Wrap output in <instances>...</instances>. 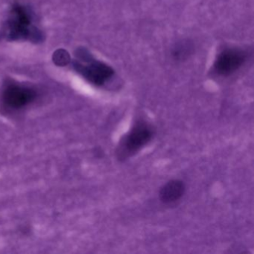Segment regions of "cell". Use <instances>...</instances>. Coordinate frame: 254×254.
Here are the masks:
<instances>
[{
	"instance_id": "6",
	"label": "cell",
	"mask_w": 254,
	"mask_h": 254,
	"mask_svg": "<svg viewBox=\"0 0 254 254\" xmlns=\"http://www.w3.org/2000/svg\"><path fill=\"white\" fill-rule=\"evenodd\" d=\"M53 62L59 66H65L70 62L69 53L64 49H59L55 52L53 56Z\"/></svg>"
},
{
	"instance_id": "4",
	"label": "cell",
	"mask_w": 254,
	"mask_h": 254,
	"mask_svg": "<svg viewBox=\"0 0 254 254\" xmlns=\"http://www.w3.org/2000/svg\"><path fill=\"white\" fill-rule=\"evenodd\" d=\"M246 58V53L242 50L236 49L224 50L215 61V71L220 75H230L243 65Z\"/></svg>"
},
{
	"instance_id": "3",
	"label": "cell",
	"mask_w": 254,
	"mask_h": 254,
	"mask_svg": "<svg viewBox=\"0 0 254 254\" xmlns=\"http://www.w3.org/2000/svg\"><path fill=\"white\" fill-rule=\"evenodd\" d=\"M36 92L29 87L9 85L2 93V101L7 108L20 110L32 103L36 98Z\"/></svg>"
},
{
	"instance_id": "1",
	"label": "cell",
	"mask_w": 254,
	"mask_h": 254,
	"mask_svg": "<svg viewBox=\"0 0 254 254\" xmlns=\"http://www.w3.org/2000/svg\"><path fill=\"white\" fill-rule=\"evenodd\" d=\"M154 130L151 126L144 121L135 123L130 131L123 136L117 149L119 160L130 158L142 149L152 139Z\"/></svg>"
},
{
	"instance_id": "5",
	"label": "cell",
	"mask_w": 254,
	"mask_h": 254,
	"mask_svg": "<svg viewBox=\"0 0 254 254\" xmlns=\"http://www.w3.org/2000/svg\"><path fill=\"white\" fill-rule=\"evenodd\" d=\"M186 186L180 180H172L166 183L160 191V198L164 203H171L181 199L185 193Z\"/></svg>"
},
{
	"instance_id": "2",
	"label": "cell",
	"mask_w": 254,
	"mask_h": 254,
	"mask_svg": "<svg viewBox=\"0 0 254 254\" xmlns=\"http://www.w3.org/2000/svg\"><path fill=\"white\" fill-rule=\"evenodd\" d=\"M87 63L88 65H84L78 61H73L72 64L74 69L92 84L103 85L114 75L112 68L102 62L93 59Z\"/></svg>"
},
{
	"instance_id": "7",
	"label": "cell",
	"mask_w": 254,
	"mask_h": 254,
	"mask_svg": "<svg viewBox=\"0 0 254 254\" xmlns=\"http://www.w3.org/2000/svg\"><path fill=\"white\" fill-rule=\"evenodd\" d=\"M190 46L188 45H180L179 47H177L175 50L174 56L177 59H182L184 56H187V53L190 51Z\"/></svg>"
}]
</instances>
